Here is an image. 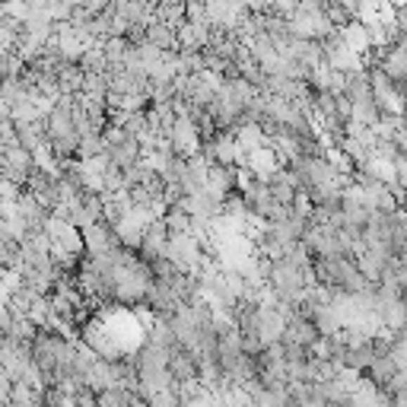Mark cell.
<instances>
[{
    "instance_id": "obj_1",
    "label": "cell",
    "mask_w": 407,
    "mask_h": 407,
    "mask_svg": "<svg viewBox=\"0 0 407 407\" xmlns=\"http://www.w3.org/2000/svg\"><path fill=\"white\" fill-rule=\"evenodd\" d=\"M328 407H354V401H328Z\"/></svg>"
}]
</instances>
